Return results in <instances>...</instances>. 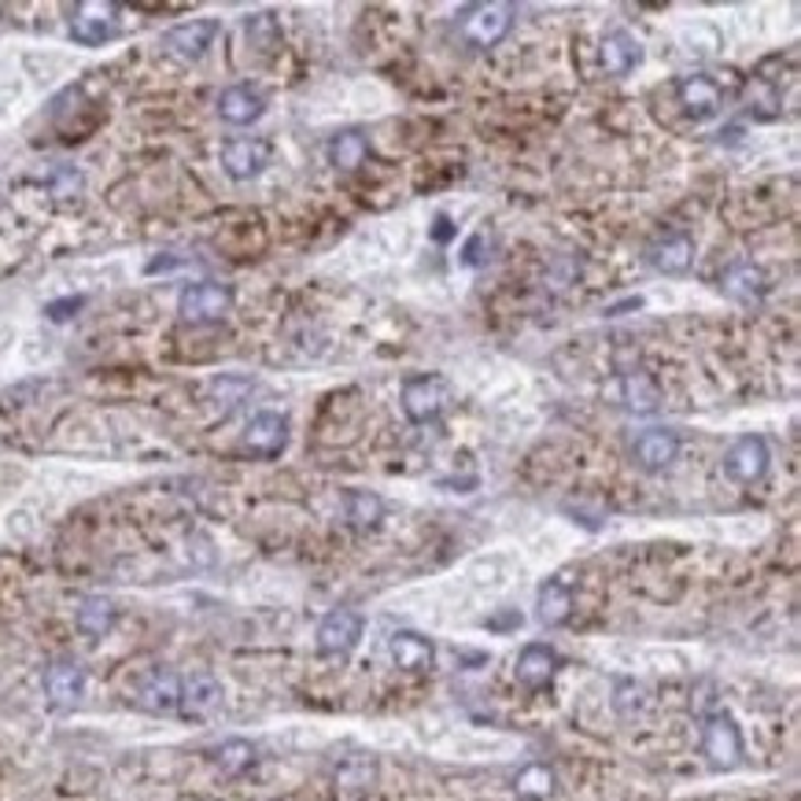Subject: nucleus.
<instances>
[{
	"label": "nucleus",
	"instance_id": "obj_1",
	"mask_svg": "<svg viewBox=\"0 0 801 801\" xmlns=\"http://www.w3.org/2000/svg\"><path fill=\"white\" fill-rule=\"evenodd\" d=\"M455 26H458V34L466 45L495 48L513 26V4H506V0H480V4H466L455 15Z\"/></svg>",
	"mask_w": 801,
	"mask_h": 801
},
{
	"label": "nucleus",
	"instance_id": "obj_2",
	"mask_svg": "<svg viewBox=\"0 0 801 801\" xmlns=\"http://www.w3.org/2000/svg\"><path fill=\"white\" fill-rule=\"evenodd\" d=\"M672 97H676V108L688 115L691 122H705L724 111L727 89L721 86V78H713V75H683L672 82Z\"/></svg>",
	"mask_w": 801,
	"mask_h": 801
},
{
	"label": "nucleus",
	"instance_id": "obj_3",
	"mask_svg": "<svg viewBox=\"0 0 801 801\" xmlns=\"http://www.w3.org/2000/svg\"><path fill=\"white\" fill-rule=\"evenodd\" d=\"M229 307H234V289H229V284H218V281L188 284V289L182 292V300H177V314H182V322H193V325H207V322L226 318Z\"/></svg>",
	"mask_w": 801,
	"mask_h": 801
},
{
	"label": "nucleus",
	"instance_id": "obj_4",
	"mask_svg": "<svg viewBox=\"0 0 801 801\" xmlns=\"http://www.w3.org/2000/svg\"><path fill=\"white\" fill-rule=\"evenodd\" d=\"M119 34V8L104 4V0H82L71 8V37L78 45H104Z\"/></svg>",
	"mask_w": 801,
	"mask_h": 801
},
{
	"label": "nucleus",
	"instance_id": "obj_5",
	"mask_svg": "<svg viewBox=\"0 0 801 801\" xmlns=\"http://www.w3.org/2000/svg\"><path fill=\"white\" fill-rule=\"evenodd\" d=\"M447 381L436 374H421V377H410L403 385V410L407 418L414 421V425H429V421H436L444 414L447 407Z\"/></svg>",
	"mask_w": 801,
	"mask_h": 801
},
{
	"label": "nucleus",
	"instance_id": "obj_6",
	"mask_svg": "<svg viewBox=\"0 0 801 801\" xmlns=\"http://www.w3.org/2000/svg\"><path fill=\"white\" fill-rule=\"evenodd\" d=\"M702 754L713 768H735L743 757V735L739 724L727 713H713L702 727Z\"/></svg>",
	"mask_w": 801,
	"mask_h": 801
},
{
	"label": "nucleus",
	"instance_id": "obj_7",
	"mask_svg": "<svg viewBox=\"0 0 801 801\" xmlns=\"http://www.w3.org/2000/svg\"><path fill=\"white\" fill-rule=\"evenodd\" d=\"M270 141L262 137H234V141L223 144V171L234 177V182H251L270 166Z\"/></svg>",
	"mask_w": 801,
	"mask_h": 801
},
{
	"label": "nucleus",
	"instance_id": "obj_8",
	"mask_svg": "<svg viewBox=\"0 0 801 801\" xmlns=\"http://www.w3.org/2000/svg\"><path fill=\"white\" fill-rule=\"evenodd\" d=\"M284 444H289V421L281 414H270V410L251 418L245 436H240V451L251 458H278Z\"/></svg>",
	"mask_w": 801,
	"mask_h": 801
},
{
	"label": "nucleus",
	"instance_id": "obj_9",
	"mask_svg": "<svg viewBox=\"0 0 801 801\" xmlns=\"http://www.w3.org/2000/svg\"><path fill=\"white\" fill-rule=\"evenodd\" d=\"M358 639H362V617L347 606L325 614V620L318 625V650L325 658H344V653L358 647Z\"/></svg>",
	"mask_w": 801,
	"mask_h": 801
},
{
	"label": "nucleus",
	"instance_id": "obj_10",
	"mask_svg": "<svg viewBox=\"0 0 801 801\" xmlns=\"http://www.w3.org/2000/svg\"><path fill=\"white\" fill-rule=\"evenodd\" d=\"M137 705L149 713H177L182 710V676L174 669H152L137 683Z\"/></svg>",
	"mask_w": 801,
	"mask_h": 801
},
{
	"label": "nucleus",
	"instance_id": "obj_11",
	"mask_svg": "<svg viewBox=\"0 0 801 801\" xmlns=\"http://www.w3.org/2000/svg\"><path fill=\"white\" fill-rule=\"evenodd\" d=\"M768 444L761 436H743L735 440L732 451L724 455V473L739 484H757L768 473Z\"/></svg>",
	"mask_w": 801,
	"mask_h": 801
},
{
	"label": "nucleus",
	"instance_id": "obj_12",
	"mask_svg": "<svg viewBox=\"0 0 801 801\" xmlns=\"http://www.w3.org/2000/svg\"><path fill=\"white\" fill-rule=\"evenodd\" d=\"M676 455H680V436L672 429H647V432H639L636 444H631V458H636V466L647 473L672 466Z\"/></svg>",
	"mask_w": 801,
	"mask_h": 801
},
{
	"label": "nucleus",
	"instance_id": "obj_13",
	"mask_svg": "<svg viewBox=\"0 0 801 801\" xmlns=\"http://www.w3.org/2000/svg\"><path fill=\"white\" fill-rule=\"evenodd\" d=\"M647 262L665 278H680L694 267V240L688 234H665L647 245Z\"/></svg>",
	"mask_w": 801,
	"mask_h": 801
},
{
	"label": "nucleus",
	"instance_id": "obj_14",
	"mask_svg": "<svg viewBox=\"0 0 801 801\" xmlns=\"http://www.w3.org/2000/svg\"><path fill=\"white\" fill-rule=\"evenodd\" d=\"M218 37V23L215 19H188V23L166 30L163 34V48L177 59H199L210 48V41Z\"/></svg>",
	"mask_w": 801,
	"mask_h": 801
},
{
	"label": "nucleus",
	"instance_id": "obj_15",
	"mask_svg": "<svg viewBox=\"0 0 801 801\" xmlns=\"http://www.w3.org/2000/svg\"><path fill=\"white\" fill-rule=\"evenodd\" d=\"M746 111H750L757 122H772L783 115V78L768 75L765 63L754 71L750 86H746Z\"/></svg>",
	"mask_w": 801,
	"mask_h": 801
},
{
	"label": "nucleus",
	"instance_id": "obj_16",
	"mask_svg": "<svg viewBox=\"0 0 801 801\" xmlns=\"http://www.w3.org/2000/svg\"><path fill=\"white\" fill-rule=\"evenodd\" d=\"M82 691H86V669H82L78 661L63 658V661H52L45 669V694L56 710H71V705L82 699Z\"/></svg>",
	"mask_w": 801,
	"mask_h": 801
},
{
	"label": "nucleus",
	"instance_id": "obj_17",
	"mask_svg": "<svg viewBox=\"0 0 801 801\" xmlns=\"http://www.w3.org/2000/svg\"><path fill=\"white\" fill-rule=\"evenodd\" d=\"M377 787V765L370 757H351L336 768V801H366Z\"/></svg>",
	"mask_w": 801,
	"mask_h": 801
},
{
	"label": "nucleus",
	"instance_id": "obj_18",
	"mask_svg": "<svg viewBox=\"0 0 801 801\" xmlns=\"http://www.w3.org/2000/svg\"><path fill=\"white\" fill-rule=\"evenodd\" d=\"M598 59H603V71L609 78H625V75H631V71L639 67L642 45L631 34H625V30H614V34H606Z\"/></svg>",
	"mask_w": 801,
	"mask_h": 801
},
{
	"label": "nucleus",
	"instance_id": "obj_19",
	"mask_svg": "<svg viewBox=\"0 0 801 801\" xmlns=\"http://www.w3.org/2000/svg\"><path fill=\"white\" fill-rule=\"evenodd\" d=\"M223 705V683H218L210 672H193V676H182V713L188 716H207Z\"/></svg>",
	"mask_w": 801,
	"mask_h": 801
},
{
	"label": "nucleus",
	"instance_id": "obj_20",
	"mask_svg": "<svg viewBox=\"0 0 801 801\" xmlns=\"http://www.w3.org/2000/svg\"><path fill=\"white\" fill-rule=\"evenodd\" d=\"M721 289L732 300H739V303H757L768 292V278H765L761 267H754V262L739 259V262H732V267L724 270Z\"/></svg>",
	"mask_w": 801,
	"mask_h": 801
},
{
	"label": "nucleus",
	"instance_id": "obj_21",
	"mask_svg": "<svg viewBox=\"0 0 801 801\" xmlns=\"http://www.w3.org/2000/svg\"><path fill=\"white\" fill-rule=\"evenodd\" d=\"M558 665H562V661H558V653L551 647L532 642V647H524L521 658H518V680L529 691H543V688H551Z\"/></svg>",
	"mask_w": 801,
	"mask_h": 801
},
{
	"label": "nucleus",
	"instance_id": "obj_22",
	"mask_svg": "<svg viewBox=\"0 0 801 801\" xmlns=\"http://www.w3.org/2000/svg\"><path fill=\"white\" fill-rule=\"evenodd\" d=\"M262 111H267V100H262V93L251 86H229V89H223V97H218V115L234 126H251Z\"/></svg>",
	"mask_w": 801,
	"mask_h": 801
},
{
	"label": "nucleus",
	"instance_id": "obj_23",
	"mask_svg": "<svg viewBox=\"0 0 801 801\" xmlns=\"http://www.w3.org/2000/svg\"><path fill=\"white\" fill-rule=\"evenodd\" d=\"M620 399H625V407L636 410V414H653V410L661 407L658 377L647 370H628L620 377Z\"/></svg>",
	"mask_w": 801,
	"mask_h": 801
},
{
	"label": "nucleus",
	"instance_id": "obj_24",
	"mask_svg": "<svg viewBox=\"0 0 801 801\" xmlns=\"http://www.w3.org/2000/svg\"><path fill=\"white\" fill-rule=\"evenodd\" d=\"M392 661L403 672H425L436 661V647L418 631H399V636H392Z\"/></svg>",
	"mask_w": 801,
	"mask_h": 801
},
{
	"label": "nucleus",
	"instance_id": "obj_25",
	"mask_svg": "<svg viewBox=\"0 0 801 801\" xmlns=\"http://www.w3.org/2000/svg\"><path fill=\"white\" fill-rule=\"evenodd\" d=\"M535 617L546 628H558L573 617V587H565L562 580H546L535 595Z\"/></svg>",
	"mask_w": 801,
	"mask_h": 801
},
{
	"label": "nucleus",
	"instance_id": "obj_26",
	"mask_svg": "<svg viewBox=\"0 0 801 801\" xmlns=\"http://www.w3.org/2000/svg\"><path fill=\"white\" fill-rule=\"evenodd\" d=\"M344 518L355 532H374L385 521V502L374 491H347L344 495Z\"/></svg>",
	"mask_w": 801,
	"mask_h": 801
},
{
	"label": "nucleus",
	"instance_id": "obj_27",
	"mask_svg": "<svg viewBox=\"0 0 801 801\" xmlns=\"http://www.w3.org/2000/svg\"><path fill=\"white\" fill-rule=\"evenodd\" d=\"M370 155V141H366L362 130H340L329 141V163L336 171H358Z\"/></svg>",
	"mask_w": 801,
	"mask_h": 801
},
{
	"label": "nucleus",
	"instance_id": "obj_28",
	"mask_svg": "<svg viewBox=\"0 0 801 801\" xmlns=\"http://www.w3.org/2000/svg\"><path fill=\"white\" fill-rule=\"evenodd\" d=\"M115 617H119V609H115L111 598L93 595L78 606V631L89 639H104L115 628Z\"/></svg>",
	"mask_w": 801,
	"mask_h": 801
},
{
	"label": "nucleus",
	"instance_id": "obj_29",
	"mask_svg": "<svg viewBox=\"0 0 801 801\" xmlns=\"http://www.w3.org/2000/svg\"><path fill=\"white\" fill-rule=\"evenodd\" d=\"M554 787H558V779L546 765H524L518 779H513V790H518L521 801H551Z\"/></svg>",
	"mask_w": 801,
	"mask_h": 801
},
{
	"label": "nucleus",
	"instance_id": "obj_30",
	"mask_svg": "<svg viewBox=\"0 0 801 801\" xmlns=\"http://www.w3.org/2000/svg\"><path fill=\"white\" fill-rule=\"evenodd\" d=\"M245 37H248V45L259 52V56H270V52L281 48V26H278V19H273L270 12L248 15L245 19Z\"/></svg>",
	"mask_w": 801,
	"mask_h": 801
},
{
	"label": "nucleus",
	"instance_id": "obj_31",
	"mask_svg": "<svg viewBox=\"0 0 801 801\" xmlns=\"http://www.w3.org/2000/svg\"><path fill=\"white\" fill-rule=\"evenodd\" d=\"M210 761L218 765V772L240 776V772H248V768L256 765V746H251L248 739H226L215 754H210Z\"/></svg>",
	"mask_w": 801,
	"mask_h": 801
},
{
	"label": "nucleus",
	"instance_id": "obj_32",
	"mask_svg": "<svg viewBox=\"0 0 801 801\" xmlns=\"http://www.w3.org/2000/svg\"><path fill=\"white\" fill-rule=\"evenodd\" d=\"M647 705H650V691L642 688V683L620 680L614 688V710L625 716V721H631V716H642V713H647Z\"/></svg>",
	"mask_w": 801,
	"mask_h": 801
},
{
	"label": "nucleus",
	"instance_id": "obj_33",
	"mask_svg": "<svg viewBox=\"0 0 801 801\" xmlns=\"http://www.w3.org/2000/svg\"><path fill=\"white\" fill-rule=\"evenodd\" d=\"M86 307V300L82 296H71V300H56V303H48L45 314L52 322H67V318H75V311Z\"/></svg>",
	"mask_w": 801,
	"mask_h": 801
},
{
	"label": "nucleus",
	"instance_id": "obj_34",
	"mask_svg": "<svg viewBox=\"0 0 801 801\" xmlns=\"http://www.w3.org/2000/svg\"><path fill=\"white\" fill-rule=\"evenodd\" d=\"M484 234H477V237H469V245L462 248V262H466V267H484V256H480V245H484Z\"/></svg>",
	"mask_w": 801,
	"mask_h": 801
},
{
	"label": "nucleus",
	"instance_id": "obj_35",
	"mask_svg": "<svg viewBox=\"0 0 801 801\" xmlns=\"http://www.w3.org/2000/svg\"><path fill=\"white\" fill-rule=\"evenodd\" d=\"M451 237H455V226H451L447 215H440L436 218V229H432V240H436V245H447Z\"/></svg>",
	"mask_w": 801,
	"mask_h": 801
}]
</instances>
